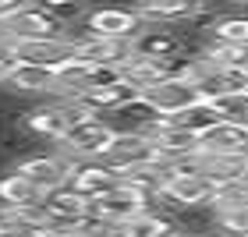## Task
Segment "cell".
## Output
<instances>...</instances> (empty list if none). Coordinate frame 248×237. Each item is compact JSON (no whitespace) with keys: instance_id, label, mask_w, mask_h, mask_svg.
Returning <instances> with one entry per match:
<instances>
[{"instance_id":"1","label":"cell","mask_w":248,"mask_h":237,"mask_svg":"<svg viewBox=\"0 0 248 237\" xmlns=\"http://www.w3.org/2000/svg\"><path fill=\"white\" fill-rule=\"evenodd\" d=\"M114 128L103 117H82L64 131V138L57 142V152L67 163H82V160H103L110 142H114Z\"/></svg>"},{"instance_id":"2","label":"cell","mask_w":248,"mask_h":237,"mask_svg":"<svg viewBox=\"0 0 248 237\" xmlns=\"http://www.w3.org/2000/svg\"><path fill=\"white\" fill-rule=\"evenodd\" d=\"M15 170L25 177L29 184H36L39 195H50V191L71 184V163H67L61 152H36V156H25V160L15 163Z\"/></svg>"},{"instance_id":"3","label":"cell","mask_w":248,"mask_h":237,"mask_svg":"<svg viewBox=\"0 0 248 237\" xmlns=\"http://www.w3.org/2000/svg\"><path fill=\"white\" fill-rule=\"evenodd\" d=\"M142 99L149 103L160 117H170V114H181V110H188L191 103H199V89L191 78L185 74H174V78H163V82H156L149 89H142Z\"/></svg>"},{"instance_id":"4","label":"cell","mask_w":248,"mask_h":237,"mask_svg":"<svg viewBox=\"0 0 248 237\" xmlns=\"http://www.w3.org/2000/svg\"><path fill=\"white\" fill-rule=\"evenodd\" d=\"M142 209H149V202L142 195H135L131 188H124V184H117L114 191H107L99 198H89V216L99 220V223H110V227H124Z\"/></svg>"},{"instance_id":"5","label":"cell","mask_w":248,"mask_h":237,"mask_svg":"<svg viewBox=\"0 0 248 237\" xmlns=\"http://www.w3.org/2000/svg\"><path fill=\"white\" fill-rule=\"evenodd\" d=\"M82 29L89 36H99V39H131L142 29V18L135 7H96L85 15Z\"/></svg>"},{"instance_id":"6","label":"cell","mask_w":248,"mask_h":237,"mask_svg":"<svg viewBox=\"0 0 248 237\" xmlns=\"http://www.w3.org/2000/svg\"><path fill=\"white\" fill-rule=\"evenodd\" d=\"M131 53L135 57H156V60H170L185 53V39L181 32L170 25H145L131 36Z\"/></svg>"},{"instance_id":"7","label":"cell","mask_w":248,"mask_h":237,"mask_svg":"<svg viewBox=\"0 0 248 237\" xmlns=\"http://www.w3.org/2000/svg\"><path fill=\"white\" fill-rule=\"evenodd\" d=\"M199 152H206V156H245L248 160V124L217 120L209 131L199 134Z\"/></svg>"},{"instance_id":"8","label":"cell","mask_w":248,"mask_h":237,"mask_svg":"<svg viewBox=\"0 0 248 237\" xmlns=\"http://www.w3.org/2000/svg\"><path fill=\"white\" fill-rule=\"evenodd\" d=\"M121 184V174L114 166H107L103 160H82L71 163V188L85 198H99L107 191H114Z\"/></svg>"},{"instance_id":"9","label":"cell","mask_w":248,"mask_h":237,"mask_svg":"<svg viewBox=\"0 0 248 237\" xmlns=\"http://www.w3.org/2000/svg\"><path fill=\"white\" fill-rule=\"evenodd\" d=\"M7 25H11V39H57V36H64V32H67L57 18L46 15L43 7H36L32 0L7 21Z\"/></svg>"},{"instance_id":"10","label":"cell","mask_w":248,"mask_h":237,"mask_svg":"<svg viewBox=\"0 0 248 237\" xmlns=\"http://www.w3.org/2000/svg\"><path fill=\"white\" fill-rule=\"evenodd\" d=\"M11 53L25 64H46V67H57L64 57H71V39L67 32L57 39H11Z\"/></svg>"},{"instance_id":"11","label":"cell","mask_w":248,"mask_h":237,"mask_svg":"<svg viewBox=\"0 0 248 237\" xmlns=\"http://www.w3.org/2000/svg\"><path fill=\"white\" fill-rule=\"evenodd\" d=\"M142 92L135 89L128 78H121V82H110V85H96V89H85L82 96H78V103H82L89 114H96V117H107V114H114L117 106L124 103H131V99H139Z\"/></svg>"},{"instance_id":"12","label":"cell","mask_w":248,"mask_h":237,"mask_svg":"<svg viewBox=\"0 0 248 237\" xmlns=\"http://www.w3.org/2000/svg\"><path fill=\"white\" fill-rule=\"evenodd\" d=\"M202 4L206 0H135V11L145 25H174V21H191Z\"/></svg>"},{"instance_id":"13","label":"cell","mask_w":248,"mask_h":237,"mask_svg":"<svg viewBox=\"0 0 248 237\" xmlns=\"http://www.w3.org/2000/svg\"><path fill=\"white\" fill-rule=\"evenodd\" d=\"M7 89L18 96H53L57 92V74L46 64H25L18 60V67L7 78Z\"/></svg>"},{"instance_id":"14","label":"cell","mask_w":248,"mask_h":237,"mask_svg":"<svg viewBox=\"0 0 248 237\" xmlns=\"http://www.w3.org/2000/svg\"><path fill=\"white\" fill-rule=\"evenodd\" d=\"M121 234H124V237H174V234H177V223H174L170 212L149 206V209H142L135 220L124 223Z\"/></svg>"},{"instance_id":"15","label":"cell","mask_w":248,"mask_h":237,"mask_svg":"<svg viewBox=\"0 0 248 237\" xmlns=\"http://www.w3.org/2000/svg\"><path fill=\"white\" fill-rule=\"evenodd\" d=\"M43 212L46 216H57V220H82L89 216V198L78 195L71 184H64L50 195H43Z\"/></svg>"},{"instance_id":"16","label":"cell","mask_w":248,"mask_h":237,"mask_svg":"<svg viewBox=\"0 0 248 237\" xmlns=\"http://www.w3.org/2000/svg\"><path fill=\"white\" fill-rule=\"evenodd\" d=\"M39 202H43V195L36 191V184H29L18 170H11V174L0 177V206H7V209H29V206H39Z\"/></svg>"},{"instance_id":"17","label":"cell","mask_w":248,"mask_h":237,"mask_svg":"<svg viewBox=\"0 0 248 237\" xmlns=\"http://www.w3.org/2000/svg\"><path fill=\"white\" fill-rule=\"evenodd\" d=\"M167 120L177 124V128H185V131H191V134H202V131H209L213 124L220 120V114H217V106H213V103L199 99V103H191L188 110H181V114H170Z\"/></svg>"},{"instance_id":"18","label":"cell","mask_w":248,"mask_h":237,"mask_svg":"<svg viewBox=\"0 0 248 237\" xmlns=\"http://www.w3.org/2000/svg\"><path fill=\"white\" fill-rule=\"evenodd\" d=\"M209 36L220 43H241V46H248V15H220Z\"/></svg>"},{"instance_id":"19","label":"cell","mask_w":248,"mask_h":237,"mask_svg":"<svg viewBox=\"0 0 248 237\" xmlns=\"http://www.w3.org/2000/svg\"><path fill=\"white\" fill-rule=\"evenodd\" d=\"M220 120H234V124H248V89H234V92L213 99Z\"/></svg>"},{"instance_id":"20","label":"cell","mask_w":248,"mask_h":237,"mask_svg":"<svg viewBox=\"0 0 248 237\" xmlns=\"http://www.w3.org/2000/svg\"><path fill=\"white\" fill-rule=\"evenodd\" d=\"M217 237H248V206L217 209Z\"/></svg>"},{"instance_id":"21","label":"cell","mask_w":248,"mask_h":237,"mask_svg":"<svg viewBox=\"0 0 248 237\" xmlns=\"http://www.w3.org/2000/svg\"><path fill=\"white\" fill-rule=\"evenodd\" d=\"M32 4L43 7L46 15H53L61 25H67V21H75V18H82V11H85V0H32Z\"/></svg>"},{"instance_id":"22","label":"cell","mask_w":248,"mask_h":237,"mask_svg":"<svg viewBox=\"0 0 248 237\" xmlns=\"http://www.w3.org/2000/svg\"><path fill=\"white\" fill-rule=\"evenodd\" d=\"M78 237H124L121 227H110V223H99V220H89V227L78 234Z\"/></svg>"},{"instance_id":"23","label":"cell","mask_w":248,"mask_h":237,"mask_svg":"<svg viewBox=\"0 0 248 237\" xmlns=\"http://www.w3.org/2000/svg\"><path fill=\"white\" fill-rule=\"evenodd\" d=\"M15 67H18V57L11 53V43H4V46H0V85H7V78H11Z\"/></svg>"},{"instance_id":"24","label":"cell","mask_w":248,"mask_h":237,"mask_svg":"<svg viewBox=\"0 0 248 237\" xmlns=\"http://www.w3.org/2000/svg\"><path fill=\"white\" fill-rule=\"evenodd\" d=\"M25 4H29V0H0V21H11Z\"/></svg>"},{"instance_id":"25","label":"cell","mask_w":248,"mask_h":237,"mask_svg":"<svg viewBox=\"0 0 248 237\" xmlns=\"http://www.w3.org/2000/svg\"><path fill=\"white\" fill-rule=\"evenodd\" d=\"M4 43H11V25H7V21H0V46H4Z\"/></svg>"},{"instance_id":"26","label":"cell","mask_w":248,"mask_h":237,"mask_svg":"<svg viewBox=\"0 0 248 237\" xmlns=\"http://www.w3.org/2000/svg\"><path fill=\"white\" fill-rule=\"evenodd\" d=\"M174 237H195V234H181V230H177V234H174Z\"/></svg>"},{"instance_id":"27","label":"cell","mask_w":248,"mask_h":237,"mask_svg":"<svg viewBox=\"0 0 248 237\" xmlns=\"http://www.w3.org/2000/svg\"><path fill=\"white\" fill-rule=\"evenodd\" d=\"M231 4H248V0H231Z\"/></svg>"},{"instance_id":"28","label":"cell","mask_w":248,"mask_h":237,"mask_svg":"<svg viewBox=\"0 0 248 237\" xmlns=\"http://www.w3.org/2000/svg\"><path fill=\"white\" fill-rule=\"evenodd\" d=\"M245 89H248V71H245Z\"/></svg>"}]
</instances>
